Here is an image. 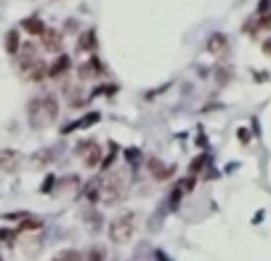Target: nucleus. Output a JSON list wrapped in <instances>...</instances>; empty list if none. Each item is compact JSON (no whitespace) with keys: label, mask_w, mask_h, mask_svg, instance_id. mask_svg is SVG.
Returning a JSON list of instances; mask_svg holds the SVG:
<instances>
[{"label":"nucleus","mask_w":271,"mask_h":261,"mask_svg":"<svg viewBox=\"0 0 271 261\" xmlns=\"http://www.w3.org/2000/svg\"><path fill=\"white\" fill-rule=\"evenodd\" d=\"M21 30H27L32 37H43L48 27H45L40 19H24V21H21Z\"/></svg>","instance_id":"12"},{"label":"nucleus","mask_w":271,"mask_h":261,"mask_svg":"<svg viewBox=\"0 0 271 261\" xmlns=\"http://www.w3.org/2000/svg\"><path fill=\"white\" fill-rule=\"evenodd\" d=\"M21 70H24V75L30 77V80H43V77H48V64H45L43 59L32 61V64L21 67Z\"/></svg>","instance_id":"9"},{"label":"nucleus","mask_w":271,"mask_h":261,"mask_svg":"<svg viewBox=\"0 0 271 261\" xmlns=\"http://www.w3.org/2000/svg\"><path fill=\"white\" fill-rule=\"evenodd\" d=\"M133 232H136V213H120L109 224V240L122 245V242H128L133 237Z\"/></svg>","instance_id":"3"},{"label":"nucleus","mask_w":271,"mask_h":261,"mask_svg":"<svg viewBox=\"0 0 271 261\" xmlns=\"http://www.w3.org/2000/svg\"><path fill=\"white\" fill-rule=\"evenodd\" d=\"M226 48H229V37L223 32H213L210 40H207V51L213 56H221V54H226Z\"/></svg>","instance_id":"8"},{"label":"nucleus","mask_w":271,"mask_h":261,"mask_svg":"<svg viewBox=\"0 0 271 261\" xmlns=\"http://www.w3.org/2000/svg\"><path fill=\"white\" fill-rule=\"evenodd\" d=\"M0 261H3V259H0Z\"/></svg>","instance_id":"25"},{"label":"nucleus","mask_w":271,"mask_h":261,"mask_svg":"<svg viewBox=\"0 0 271 261\" xmlns=\"http://www.w3.org/2000/svg\"><path fill=\"white\" fill-rule=\"evenodd\" d=\"M69 67H72V59L69 56H56V61L48 67V77H53V80H59V77H64L67 72H69Z\"/></svg>","instance_id":"6"},{"label":"nucleus","mask_w":271,"mask_h":261,"mask_svg":"<svg viewBox=\"0 0 271 261\" xmlns=\"http://www.w3.org/2000/svg\"><path fill=\"white\" fill-rule=\"evenodd\" d=\"M146 168L152 171V176H154L157 181H168L173 176V168H168L165 163H160L157 157H149V160H146Z\"/></svg>","instance_id":"7"},{"label":"nucleus","mask_w":271,"mask_h":261,"mask_svg":"<svg viewBox=\"0 0 271 261\" xmlns=\"http://www.w3.org/2000/svg\"><path fill=\"white\" fill-rule=\"evenodd\" d=\"M77 152L83 155L85 168H99V163H101V147L96 144V141H85V144H80V147H77Z\"/></svg>","instance_id":"4"},{"label":"nucleus","mask_w":271,"mask_h":261,"mask_svg":"<svg viewBox=\"0 0 271 261\" xmlns=\"http://www.w3.org/2000/svg\"><path fill=\"white\" fill-rule=\"evenodd\" d=\"M56 261H80V253H77V251H67V253H61Z\"/></svg>","instance_id":"19"},{"label":"nucleus","mask_w":271,"mask_h":261,"mask_svg":"<svg viewBox=\"0 0 271 261\" xmlns=\"http://www.w3.org/2000/svg\"><path fill=\"white\" fill-rule=\"evenodd\" d=\"M96 72H99V61L90 59L88 64H80V70H77V77H80V80H90V77H96Z\"/></svg>","instance_id":"13"},{"label":"nucleus","mask_w":271,"mask_h":261,"mask_svg":"<svg viewBox=\"0 0 271 261\" xmlns=\"http://www.w3.org/2000/svg\"><path fill=\"white\" fill-rule=\"evenodd\" d=\"M93 45H96V35H93V32H83L80 40H77V51H80V54H83V51H88V54H90Z\"/></svg>","instance_id":"14"},{"label":"nucleus","mask_w":271,"mask_h":261,"mask_svg":"<svg viewBox=\"0 0 271 261\" xmlns=\"http://www.w3.org/2000/svg\"><path fill=\"white\" fill-rule=\"evenodd\" d=\"M19 56H21V67H27V64H32V61L40 59V56H37V45L35 43H24L19 48Z\"/></svg>","instance_id":"11"},{"label":"nucleus","mask_w":271,"mask_h":261,"mask_svg":"<svg viewBox=\"0 0 271 261\" xmlns=\"http://www.w3.org/2000/svg\"><path fill=\"white\" fill-rule=\"evenodd\" d=\"M21 163V155L16 149H0V171L3 173H14Z\"/></svg>","instance_id":"5"},{"label":"nucleus","mask_w":271,"mask_h":261,"mask_svg":"<svg viewBox=\"0 0 271 261\" xmlns=\"http://www.w3.org/2000/svg\"><path fill=\"white\" fill-rule=\"evenodd\" d=\"M43 48H45V51H51V54L61 51V32H56V30H45V35H43Z\"/></svg>","instance_id":"10"},{"label":"nucleus","mask_w":271,"mask_h":261,"mask_svg":"<svg viewBox=\"0 0 271 261\" xmlns=\"http://www.w3.org/2000/svg\"><path fill=\"white\" fill-rule=\"evenodd\" d=\"M5 48H8V54H19V48H21V45H19V32H8V37H5Z\"/></svg>","instance_id":"15"},{"label":"nucleus","mask_w":271,"mask_h":261,"mask_svg":"<svg viewBox=\"0 0 271 261\" xmlns=\"http://www.w3.org/2000/svg\"><path fill=\"white\" fill-rule=\"evenodd\" d=\"M205 163H207V157H197V160H194V166H191L189 171H191V173H197V171H200L202 166H205Z\"/></svg>","instance_id":"21"},{"label":"nucleus","mask_w":271,"mask_h":261,"mask_svg":"<svg viewBox=\"0 0 271 261\" xmlns=\"http://www.w3.org/2000/svg\"><path fill=\"white\" fill-rule=\"evenodd\" d=\"M263 54L271 56V37H269V40H263Z\"/></svg>","instance_id":"23"},{"label":"nucleus","mask_w":271,"mask_h":261,"mask_svg":"<svg viewBox=\"0 0 271 261\" xmlns=\"http://www.w3.org/2000/svg\"><path fill=\"white\" fill-rule=\"evenodd\" d=\"M269 8H271V0H261V3H258V16L269 14Z\"/></svg>","instance_id":"20"},{"label":"nucleus","mask_w":271,"mask_h":261,"mask_svg":"<svg viewBox=\"0 0 271 261\" xmlns=\"http://www.w3.org/2000/svg\"><path fill=\"white\" fill-rule=\"evenodd\" d=\"M40 226H43V221L30 219V221H24V224H19V229H40Z\"/></svg>","instance_id":"18"},{"label":"nucleus","mask_w":271,"mask_h":261,"mask_svg":"<svg viewBox=\"0 0 271 261\" xmlns=\"http://www.w3.org/2000/svg\"><path fill=\"white\" fill-rule=\"evenodd\" d=\"M27 112H30V123H32L35 128L48 126V123H53L56 117H59V101H56L53 93L40 96V99H32V101H30Z\"/></svg>","instance_id":"1"},{"label":"nucleus","mask_w":271,"mask_h":261,"mask_svg":"<svg viewBox=\"0 0 271 261\" xmlns=\"http://www.w3.org/2000/svg\"><path fill=\"white\" fill-rule=\"evenodd\" d=\"M218 83H229V70H218Z\"/></svg>","instance_id":"22"},{"label":"nucleus","mask_w":271,"mask_h":261,"mask_svg":"<svg viewBox=\"0 0 271 261\" xmlns=\"http://www.w3.org/2000/svg\"><path fill=\"white\" fill-rule=\"evenodd\" d=\"M239 139L247 144V141H250V133H247V130H239Z\"/></svg>","instance_id":"24"},{"label":"nucleus","mask_w":271,"mask_h":261,"mask_svg":"<svg viewBox=\"0 0 271 261\" xmlns=\"http://www.w3.org/2000/svg\"><path fill=\"white\" fill-rule=\"evenodd\" d=\"M104 259H106L104 248H90V251L85 253V261H104Z\"/></svg>","instance_id":"16"},{"label":"nucleus","mask_w":271,"mask_h":261,"mask_svg":"<svg viewBox=\"0 0 271 261\" xmlns=\"http://www.w3.org/2000/svg\"><path fill=\"white\" fill-rule=\"evenodd\" d=\"M51 163V152H37L35 155V166H48Z\"/></svg>","instance_id":"17"},{"label":"nucleus","mask_w":271,"mask_h":261,"mask_svg":"<svg viewBox=\"0 0 271 261\" xmlns=\"http://www.w3.org/2000/svg\"><path fill=\"white\" fill-rule=\"evenodd\" d=\"M125 189H128V176L122 171H115L112 176H106L101 181V197L99 200L104 205H117V203L125 197Z\"/></svg>","instance_id":"2"}]
</instances>
